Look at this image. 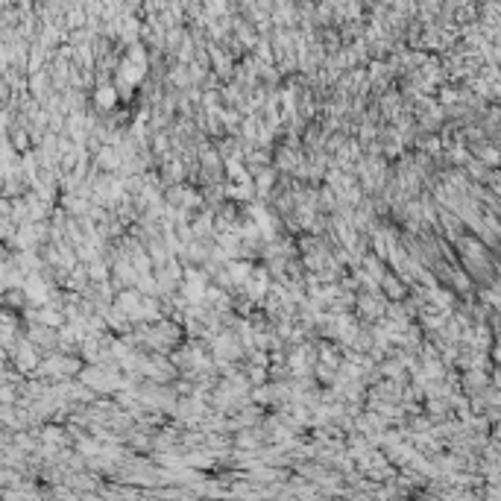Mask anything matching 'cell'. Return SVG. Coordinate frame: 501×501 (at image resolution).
Segmentation results:
<instances>
[{
	"label": "cell",
	"mask_w": 501,
	"mask_h": 501,
	"mask_svg": "<svg viewBox=\"0 0 501 501\" xmlns=\"http://www.w3.org/2000/svg\"><path fill=\"white\" fill-rule=\"evenodd\" d=\"M15 147L18 150H27L30 147V135L27 132H15Z\"/></svg>",
	"instance_id": "cell-3"
},
{
	"label": "cell",
	"mask_w": 501,
	"mask_h": 501,
	"mask_svg": "<svg viewBox=\"0 0 501 501\" xmlns=\"http://www.w3.org/2000/svg\"><path fill=\"white\" fill-rule=\"evenodd\" d=\"M358 302H361V308H358V311H361L363 317H375V314H378V308H375V299H372V296H361Z\"/></svg>",
	"instance_id": "cell-2"
},
{
	"label": "cell",
	"mask_w": 501,
	"mask_h": 501,
	"mask_svg": "<svg viewBox=\"0 0 501 501\" xmlns=\"http://www.w3.org/2000/svg\"><path fill=\"white\" fill-rule=\"evenodd\" d=\"M94 103L100 106L103 112L115 109V106H118V85H100L97 94H94Z\"/></svg>",
	"instance_id": "cell-1"
}]
</instances>
